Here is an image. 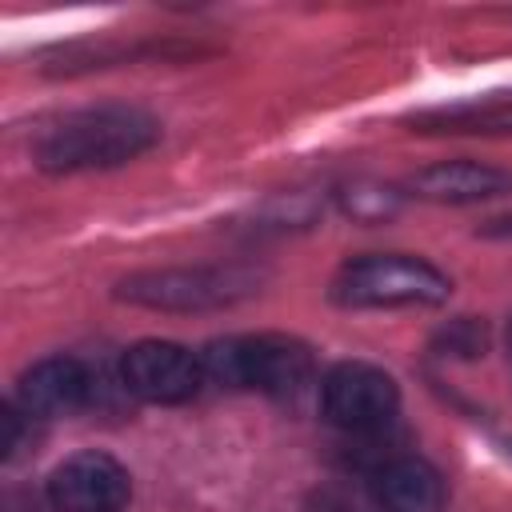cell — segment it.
<instances>
[{
    "instance_id": "6da1fadb",
    "label": "cell",
    "mask_w": 512,
    "mask_h": 512,
    "mask_svg": "<svg viewBox=\"0 0 512 512\" xmlns=\"http://www.w3.org/2000/svg\"><path fill=\"white\" fill-rule=\"evenodd\" d=\"M160 136L156 120L136 108H92L60 120L36 140V160L48 172H84V168H112Z\"/></svg>"
},
{
    "instance_id": "7a4b0ae2",
    "label": "cell",
    "mask_w": 512,
    "mask_h": 512,
    "mask_svg": "<svg viewBox=\"0 0 512 512\" xmlns=\"http://www.w3.org/2000/svg\"><path fill=\"white\" fill-rule=\"evenodd\" d=\"M204 376L228 388H256L272 396L296 392L312 376V356L300 340L260 332V336H224L200 352Z\"/></svg>"
},
{
    "instance_id": "3957f363",
    "label": "cell",
    "mask_w": 512,
    "mask_h": 512,
    "mask_svg": "<svg viewBox=\"0 0 512 512\" xmlns=\"http://www.w3.org/2000/svg\"><path fill=\"white\" fill-rule=\"evenodd\" d=\"M448 276L416 256L376 252L348 260L336 280L332 296L348 308H404V304H440L448 296Z\"/></svg>"
},
{
    "instance_id": "277c9868",
    "label": "cell",
    "mask_w": 512,
    "mask_h": 512,
    "mask_svg": "<svg viewBox=\"0 0 512 512\" xmlns=\"http://www.w3.org/2000/svg\"><path fill=\"white\" fill-rule=\"evenodd\" d=\"M320 404H324V416L344 432H380L396 416L400 392L384 368L344 360L324 376Z\"/></svg>"
},
{
    "instance_id": "5b68a950",
    "label": "cell",
    "mask_w": 512,
    "mask_h": 512,
    "mask_svg": "<svg viewBox=\"0 0 512 512\" xmlns=\"http://www.w3.org/2000/svg\"><path fill=\"white\" fill-rule=\"evenodd\" d=\"M120 380L132 396L152 400V404H180L200 392L204 364L196 352L172 340H140L124 352L120 360Z\"/></svg>"
},
{
    "instance_id": "8992f818",
    "label": "cell",
    "mask_w": 512,
    "mask_h": 512,
    "mask_svg": "<svg viewBox=\"0 0 512 512\" xmlns=\"http://www.w3.org/2000/svg\"><path fill=\"white\" fill-rule=\"evenodd\" d=\"M252 280L236 268H164V272H140L120 284V292L148 308H216L236 296H244Z\"/></svg>"
},
{
    "instance_id": "52a82bcc",
    "label": "cell",
    "mask_w": 512,
    "mask_h": 512,
    "mask_svg": "<svg viewBox=\"0 0 512 512\" xmlns=\"http://www.w3.org/2000/svg\"><path fill=\"white\" fill-rule=\"evenodd\" d=\"M128 492V472L108 452H76L48 476V500L60 512H120Z\"/></svg>"
},
{
    "instance_id": "ba28073f",
    "label": "cell",
    "mask_w": 512,
    "mask_h": 512,
    "mask_svg": "<svg viewBox=\"0 0 512 512\" xmlns=\"http://www.w3.org/2000/svg\"><path fill=\"white\" fill-rule=\"evenodd\" d=\"M88 396H92V376L72 356H48L32 364L16 388V400L28 416H64L88 404Z\"/></svg>"
},
{
    "instance_id": "9c48e42d",
    "label": "cell",
    "mask_w": 512,
    "mask_h": 512,
    "mask_svg": "<svg viewBox=\"0 0 512 512\" xmlns=\"http://www.w3.org/2000/svg\"><path fill=\"white\" fill-rule=\"evenodd\" d=\"M408 188L424 200L436 204H476L488 196H500L512 188V172H500L492 164H476V160H444L432 168H420Z\"/></svg>"
},
{
    "instance_id": "30bf717a",
    "label": "cell",
    "mask_w": 512,
    "mask_h": 512,
    "mask_svg": "<svg viewBox=\"0 0 512 512\" xmlns=\"http://www.w3.org/2000/svg\"><path fill=\"white\" fill-rule=\"evenodd\" d=\"M372 492L384 512H440L444 504V480L420 456H396L380 464L372 476Z\"/></svg>"
},
{
    "instance_id": "8fae6325",
    "label": "cell",
    "mask_w": 512,
    "mask_h": 512,
    "mask_svg": "<svg viewBox=\"0 0 512 512\" xmlns=\"http://www.w3.org/2000/svg\"><path fill=\"white\" fill-rule=\"evenodd\" d=\"M444 132H512V104H480V108H452L436 120Z\"/></svg>"
},
{
    "instance_id": "7c38bea8",
    "label": "cell",
    "mask_w": 512,
    "mask_h": 512,
    "mask_svg": "<svg viewBox=\"0 0 512 512\" xmlns=\"http://www.w3.org/2000/svg\"><path fill=\"white\" fill-rule=\"evenodd\" d=\"M0 428H4V436H0V452H4V456H12V448H16V432H20V428H16V412H12V408H4V412H0Z\"/></svg>"
},
{
    "instance_id": "4fadbf2b",
    "label": "cell",
    "mask_w": 512,
    "mask_h": 512,
    "mask_svg": "<svg viewBox=\"0 0 512 512\" xmlns=\"http://www.w3.org/2000/svg\"><path fill=\"white\" fill-rule=\"evenodd\" d=\"M500 232H512V216H508V220H500Z\"/></svg>"
}]
</instances>
